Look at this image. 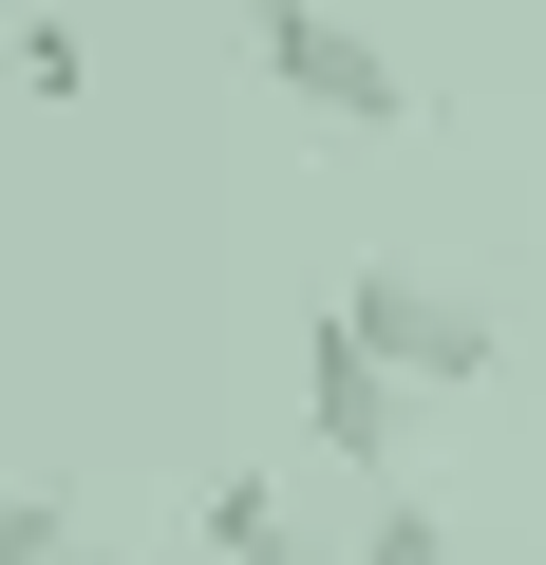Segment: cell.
<instances>
[{
  "label": "cell",
  "mask_w": 546,
  "mask_h": 565,
  "mask_svg": "<svg viewBox=\"0 0 546 565\" xmlns=\"http://www.w3.org/2000/svg\"><path fill=\"white\" fill-rule=\"evenodd\" d=\"M340 321L415 377V396H471L490 377V302H471V282L452 264H415V245H377V264H340Z\"/></svg>",
  "instance_id": "6da1fadb"
},
{
  "label": "cell",
  "mask_w": 546,
  "mask_h": 565,
  "mask_svg": "<svg viewBox=\"0 0 546 565\" xmlns=\"http://www.w3.org/2000/svg\"><path fill=\"white\" fill-rule=\"evenodd\" d=\"M245 57L264 76H283L302 114H340V132H415V76L340 20V0H245Z\"/></svg>",
  "instance_id": "7a4b0ae2"
},
{
  "label": "cell",
  "mask_w": 546,
  "mask_h": 565,
  "mask_svg": "<svg viewBox=\"0 0 546 565\" xmlns=\"http://www.w3.org/2000/svg\"><path fill=\"white\" fill-rule=\"evenodd\" d=\"M302 434H321V452H358V471L415 434V377H396V359H377L340 302H321V340H302Z\"/></svg>",
  "instance_id": "3957f363"
},
{
  "label": "cell",
  "mask_w": 546,
  "mask_h": 565,
  "mask_svg": "<svg viewBox=\"0 0 546 565\" xmlns=\"http://www.w3.org/2000/svg\"><path fill=\"white\" fill-rule=\"evenodd\" d=\"M189 527H207V565H264V546H283V490H264V471H207Z\"/></svg>",
  "instance_id": "277c9868"
},
{
  "label": "cell",
  "mask_w": 546,
  "mask_h": 565,
  "mask_svg": "<svg viewBox=\"0 0 546 565\" xmlns=\"http://www.w3.org/2000/svg\"><path fill=\"white\" fill-rule=\"evenodd\" d=\"M20 95L76 114V95H95V39H76V20H20Z\"/></svg>",
  "instance_id": "5b68a950"
},
{
  "label": "cell",
  "mask_w": 546,
  "mask_h": 565,
  "mask_svg": "<svg viewBox=\"0 0 546 565\" xmlns=\"http://www.w3.org/2000/svg\"><path fill=\"white\" fill-rule=\"evenodd\" d=\"M0 565H76V509H57L39 471H20V509H0Z\"/></svg>",
  "instance_id": "8992f818"
},
{
  "label": "cell",
  "mask_w": 546,
  "mask_h": 565,
  "mask_svg": "<svg viewBox=\"0 0 546 565\" xmlns=\"http://www.w3.org/2000/svg\"><path fill=\"white\" fill-rule=\"evenodd\" d=\"M358 565H452V527H433V509H377V527H358Z\"/></svg>",
  "instance_id": "52a82bcc"
},
{
  "label": "cell",
  "mask_w": 546,
  "mask_h": 565,
  "mask_svg": "<svg viewBox=\"0 0 546 565\" xmlns=\"http://www.w3.org/2000/svg\"><path fill=\"white\" fill-rule=\"evenodd\" d=\"M264 565H302V546H264Z\"/></svg>",
  "instance_id": "ba28073f"
}]
</instances>
